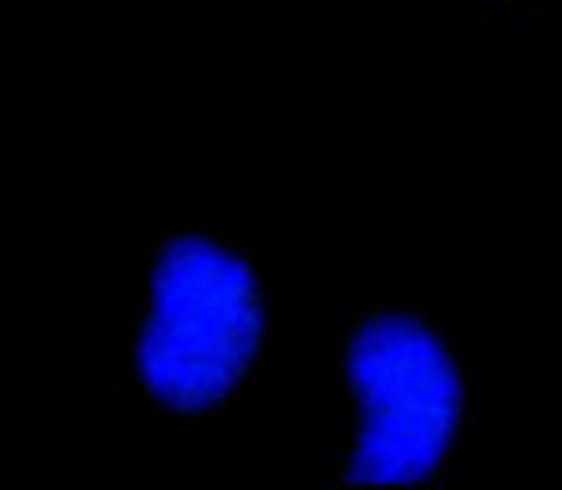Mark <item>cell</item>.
Instances as JSON below:
<instances>
[{
	"label": "cell",
	"mask_w": 562,
	"mask_h": 490,
	"mask_svg": "<svg viewBox=\"0 0 562 490\" xmlns=\"http://www.w3.org/2000/svg\"><path fill=\"white\" fill-rule=\"evenodd\" d=\"M260 326L249 265L207 238H180L157 260L138 371L169 407L203 410L245 376Z\"/></svg>",
	"instance_id": "obj_1"
},
{
	"label": "cell",
	"mask_w": 562,
	"mask_h": 490,
	"mask_svg": "<svg viewBox=\"0 0 562 490\" xmlns=\"http://www.w3.org/2000/svg\"><path fill=\"white\" fill-rule=\"evenodd\" d=\"M348 379L360 399L352 483L432 476L459 417V376L445 345L414 319L386 314L352 337Z\"/></svg>",
	"instance_id": "obj_2"
}]
</instances>
